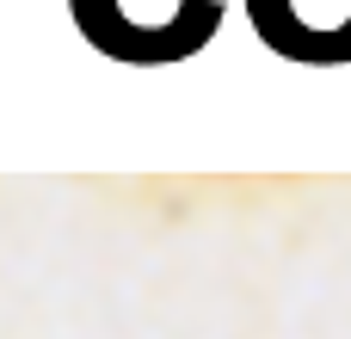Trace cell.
Segmentation results:
<instances>
[{"mask_svg": "<svg viewBox=\"0 0 351 339\" xmlns=\"http://www.w3.org/2000/svg\"><path fill=\"white\" fill-rule=\"evenodd\" d=\"M247 19H253V31L290 62L296 56V25H302V0H247Z\"/></svg>", "mask_w": 351, "mask_h": 339, "instance_id": "6da1fadb", "label": "cell"}]
</instances>
